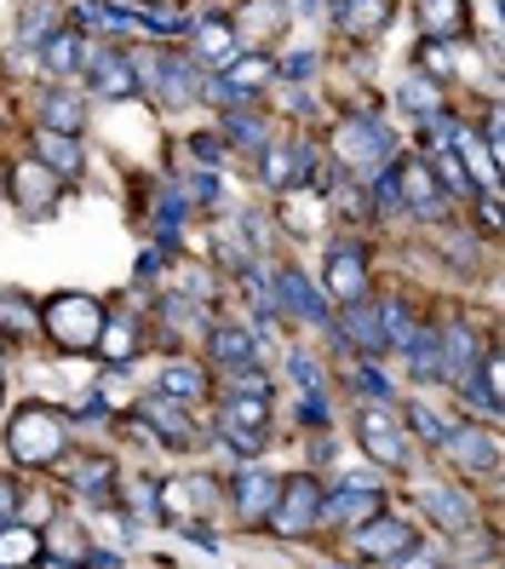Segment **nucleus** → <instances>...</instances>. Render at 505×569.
<instances>
[{
    "mask_svg": "<svg viewBox=\"0 0 505 569\" xmlns=\"http://www.w3.org/2000/svg\"><path fill=\"white\" fill-rule=\"evenodd\" d=\"M41 328L58 351H92L98 346V328H104V306L92 293L70 288V293H52L47 311H41Z\"/></svg>",
    "mask_w": 505,
    "mask_h": 569,
    "instance_id": "nucleus-1",
    "label": "nucleus"
},
{
    "mask_svg": "<svg viewBox=\"0 0 505 569\" xmlns=\"http://www.w3.org/2000/svg\"><path fill=\"white\" fill-rule=\"evenodd\" d=\"M36 558H41V535L29 523H7V529H0V569H23Z\"/></svg>",
    "mask_w": 505,
    "mask_h": 569,
    "instance_id": "nucleus-25",
    "label": "nucleus"
},
{
    "mask_svg": "<svg viewBox=\"0 0 505 569\" xmlns=\"http://www.w3.org/2000/svg\"><path fill=\"white\" fill-rule=\"evenodd\" d=\"M362 443H367V455H374L380 466H408V438H402V426L385 415V409H362Z\"/></svg>",
    "mask_w": 505,
    "mask_h": 569,
    "instance_id": "nucleus-9",
    "label": "nucleus"
},
{
    "mask_svg": "<svg viewBox=\"0 0 505 569\" xmlns=\"http://www.w3.org/2000/svg\"><path fill=\"white\" fill-rule=\"evenodd\" d=\"M431 179H436V184H448V196H459V202H471V196H477V179L465 173V161H459L454 150H436Z\"/></svg>",
    "mask_w": 505,
    "mask_h": 569,
    "instance_id": "nucleus-29",
    "label": "nucleus"
},
{
    "mask_svg": "<svg viewBox=\"0 0 505 569\" xmlns=\"http://www.w3.org/2000/svg\"><path fill=\"white\" fill-rule=\"evenodd\" d=\"M201 92V76H195V63L190 58H161V104L166 110H179V104H190V98Z\"/></svg>",
    "mask_w": 505,
    "mask_h": 569,
    "instance_id": "nucleus-20",
    "label": "nucleus"
},
{
    "mask_svg": "<svg viewBox=\"0 0 505 569\" xmlns=\"http://www.w3.org/2000/svg\"><path fill=\"white\" fill-rule=\"evenodd\" d=\"M139 29H155V36H184V29H190V12L173 7V0H155V7L139 12Z\"/></svg>",
    "mask_w": 505,
    "mask_h": 569,
    "instance_id": "nucleus-34",
    "label": "nucleus"
},
{
    "mask_svg": "<svg viewBox=\"0 0 505 569\" xmlns=\"http://www.w3.org/2000/svg\"><path fill=\"white\" fill-rule=\"evenodd\" d=\"M391 569H436V563H431L425 552H414V547H408V552H402V558H391Z\"/></svg>",
    "mask_w": 505,
    "mask_h": 569,
    "instance_id": "nucleus-44",
    "label": "nucleus"
},
{
    "mask_svg": "<svg viewBox=\"0 0 505 569\" xmlns=\"http://www.w3.org/2000/svg\"><path fill=\"white\" fill-rule=\"evenodd\" d=\"M190 36H195V52L219 63V70H230V58H235V18H201L190 23Z\"/></svg>",
    "mask_w": 505,
    "mask_h": 569,
    "instance_id": "nucleus-17",
    "label": "nucleus"
},
{
    "mask_svg": "<svg viewBox=\"0 0 505 569\" xmlns=\"http://www.w3.org/2000/svg\"><path fill=\"white\" fill-rule=\"evenodd\" d=\"M327 288L340 306H351V299H367V253L362 242H340L327 253Z\"/></svg>",
    "mask_w": 505,
    "mask_h": 569,
    "instance_id": "nucleus-8",
    "label": "nucleus"
},
{
    "mask_svg": "<svg viewBox=\"0 0 505 569\" xmlns=\"http://www.w3.org/2000/svg\"><path fill=\"white\" fill-rule=\"evenodd\" d=\"M311 70H316V52H293V58H287V76H293V81H305Z\"/></svg>",
    "mask_w": 505,
    "mask_h": 569,
    "instance_id": "nucleus-42",
    "label": "nucleus"
},
{
    "mask_svg": "<svg viewBox=\"0 0 505 569\" xmlns=\"http://www.w3.org/2000/svg\"><path fill=\"white\" fill-rule=\"evenodd\" d=\"M396 190H402V202H408L420 219H436V213H443V184L431 179L425 161H414V156L402 161V167H396Z\"/></svg>",
    "mask_w": 505,
    "mask_h": 569,
    "instance_id": "nucleus-12",
    "label": "nucleus"
},
{
    "mask_svg": "<svg viewBox=\"0 0 505 569\" xmlns=\"http://www.w3.org/2000/svg\"><path fill=\"white\" fill-rule=\"evenodd\" d=\"M420 507L443 523V529H471V507H465V495L443 489V483H420Z\"/></svg>",
    "mask_w": 505,
    "mask_h": 569,
    "instance_id": "nucleus-21",
    "label": "nucleus"
},
{
    "mask_svg": "<svg viewBox=\"0 0 505 569\" xmlns=\"http://www.w3.org/2000/svg\"><path fill=\"white\" fill-rule=\"evenodd\" d=\"M471 29L465 0H420V36L425 41H454Z\"/></svg>",
    "mask_w": 505,
    "mask_h": 569,
    "instance_id": "nucleus-14",
    "label": "nucleus"
},
{
    "mask_svg": "<svg viewBox=\"0 0 505 569\" xmlns=\"http://www.w3.org/2000/svg\"><path fill=\"white\" fill-rule=\"evenodd\" d=\"M311 161H316V150H305V144H264V184L287 196L311 179Z\"/></svg>",
    "mask_w": 505,
    "mask_h": 569,
    "instance_id": "nucleus-10",
    "label": "nucleus"
},
{
    "mask_svg": "<svg viewBox=\"0 0 505 569\" xmlns=\"http://www.w3.org/2000/svg\"><path fill=\"white\" fill-rule=\"evenodd\" d=\"M139 415H144V420H155V438H161V443H173V449L195 443V431L184 426L179 403H166V397H150V403H139Z\"/></svg>",
    "mask_w": 505,
    "mask_h": 569,
    "instance_id": "nucleus-23",
    "label": "nucleus"
},
{
    "mask_svg": "<svg viewBox=\"0 0 505 569\" xmlns=\"http://www.w3.org/2000/svg\"><path fill=\"white\" fill-rule=\"evenodd\" d=\"M443 340H448V362L436 368V375L454 380V386L465 391V386H471V362H477V333H471V328H448Z\"/></svg>",
    "mask_w": 505,
    "mask_h": 569,
    "instance_id": "nucleus-22",
    "label": "nucleus"
},
{
    "mask_svg": "<svg viewBox=\"0 0 505 569\" xmlns=\"http://www.w3.org/2000/svg\"><path fill=\"white\" fill-rule=\"evenodd\" d=\"M340 328H345V340H351L356 351H385L380 306H367V299H351V306H345V317H340Z\"/></svg>",
    "mask_w": 505,
    "mask_h": 569,
    "instance_id": "nucleus-18",
    "label": "nucleus"
},
{
    "mask_svg": "<svg viewBox=\"0 0 505 569\" xmlns=\"http://www.w3.org/2000/svg\"><path fill=\"white\" fill-rule=\"evenodd\" d=\"M36 156L52 167V173H63V179H75L81 173V144L70 139V132H41V139H36Z\"/></svg>",
    "mask_w": 505,
    "mask_h": 569,
    "instance_id": "nucleus-24",
    "label": "nucleus"
},
{
    "mask_svg": "<svg viewBox=\"0 0 505 569\" xmlns=\"http://www.w3.org/2000/svg\"><path fill=\"white\" fill-rule=\"evenodd\" d=\"M380 512V489H356V483H340L333 495H322L316 507V523H333V529H356Z\"/></svg>",
    "mask_w": 505,
    "mask_h": 569,
    "instance_id": "nucleus-6",
    "label": "nucleus"
},
{
    "mask_svg": "<svg viewBox=\"0 0 505 569\" xmlns=\"http://www.w3.org/2000/svg\"><path fill=\"white\" fill-rule=\"evenodd\" d=\"M333 150H340V161L356 167V173H374V167L391 156V132L374 121V110H351L340 127H333Z\"/></svg>",
    "mask_w": 505,
    "mask_h": 569,
    "instance_id": "nucleus-3",
    "label": "nucleus"
},
{
    "mask_svg": "<svg viewBox=\"0 0 505 569\" xmlns=\"http://www.w3.org/2000/svg\"><path fill=\"white\" fill-rule=\"evenodd\" d=\"M213 351H219V362H253V340H248V333L242 328H219L213 333Z\"/></svg>",
    "mask_w": 505,
    "mask_h": 569,
    "instance_id": "nucleus-36",
    "label": "nucleus"
},
{
    "mask_svg": "<svg viewBox=\"0 0 505 569\" xmlns=\"http://www.w3.org/2000/svg\"><path fill=\"white\" fill-rule=\"evenodd\" d=\"M0 322H12L18 333H36V311H29L18 293H12V299H0Z\"/></svg>",
    "mask_w": 505,
    "mask_h": 569,
    "instance_id": "nucleus-39",
    "label": "nucleus"
},
{
    "mask_svg": "<svg viewBox=\"0 0 505 569\" xmlns=\"http://www.w3.org/2000/svg\"><path fill=\"white\" fill-rule=\"evenodd\" d=\"M41 116H47V132H70V139H75V132H81V104H75V98L70 92H47V104H41Z\"/></svg>",
    "mask_w": 505,
    "mask_h": 569,
    "instance_id": "nucleus-32",
    "label": "nucleus"
},
{
    "mask_svg": "<svg viewBox=\"0 0 505 569\" xmlns=\"http://www.w3.org/2000/svg\"><path fill=\"white\" fill-rule=\"evenodd\" d=\"M75 18L87 29H104V36H132V29H139V12H121V7H110V0H81Z\"/></svg>",
    "mask_w": 505,
    "mask_h": 569,
    "instance_id": "nucleus-26",
    "label": "nucleus"
},
{
    "mask_svg": "<svg viewBox=\"0 0 505 569\" xmlns=\"http://www.w3.org/2000/svg\"><path fill=\"white\" fill-rule=\"evenodd\" d=\"M276 288H282V299H287V306H293L299 317L327 322V306H322V299H316V288H311L305 277H299V271H282V277H276Z\"/></svg>",
    "mask_w": 505,
    "mask_h": 569,
    "instance_id": "nucleus-28",
    "label": "nucleus"
},
{
    "mask_svg": "<svg viewBox=\"0 0 505 569\" xmlns=\"http://www.w3.org/2000/svg\"><path fill=\"white\" fill-rule=\"evenodd\" d=\"M81 36H70V29H58L52 41H41V63H47V76H70L75 63H81Z\"/></svg>",
    "mask_w": 505,
    "mask_h": 569,
    "instance_id": "nucleus-30",
    "label": "nucleus"
},
{
    "mask_svg": "<svg viewBox=\"0 0 505 569\" xmlns=\"http://www.w3.org/2000/svg\"><path fill=\"white\" fill-rule=\"evenodd\" d=\"M161 397H166V403H195V397H208V375H201V368L190 362H173V368H166V375H161Z\"/></svg>",
    "mask_w": 505,
    "mask_h": 569,
    "instance_id": "nucleus-27",
    "label": "nucleus"
},
{
    "mask_svg": "<svg viewBox=\"0 0 505 569\" xmlns=\"http://www.w3.org/2000/svg\"><path fill=\"white\" fill-rule=\"evenodd\" d=\"M408 420L420 426V438H425V443H443V426H436V415H431V409H420V403H414V409H408Z\"/></svg>",
    "mask_w": 505,
    "mask_h": 569,
    "instance_id": "nucleus-41",
    "label": "nucleus"
},
{
    "mask_svg": "<svg viewBox=\"0 0 505 569\" xmlns=\"http://www.w3.org/2000/svg\"><path fill=\"white\" fill-rule=\"evenodd\" d=\"M75 489H98V495H110V460H75V472H70Z\"/></svg>",
    "mask_w": 505,
    "mask_h": 569,
    "instance_id": "nucleus-37",
    "label": "nucleus"
},
{
    "mask_svg": "<svg viewBox=\"0 0 505 569\" xmlns=\"http://www.w3.org/2000/svg\"><path fill=\"white\" fill-rule=\"evenodd\" d=\"M139 346H144V333H139V322H132V317H104V328H98V357H104V362H132V357H139Z\"/></svg>",
    "mask_w": 505,
    "mask_h": 569,
    "instance_id": "nucleus-16",
    "label": "nucleus"
},
{
    "mask_svg": "<svg viewBox=\"0 0 505 569\" xmlns=\"http://www.w3.org/2000/svg\"><path fill=\"white\" fill-rule=\"evenodd\" d=\"M391 23V0H340V29L356 41L380 36V29Z\"/></svg>",
    "mask_w": 505,
    "mask_h": 569,
    "instance_id": "nucleus-19",
    "label": "nucleus"
},
{
    "mask_svg": "<svg viewBox=\"0 0 505 569\" xmlns=\"http://www.w3.org/2000/svg\"><path fill=\"white\" fill-rule=\"evenodd\" d=\"M356 547L374 558V563H391V558H402V552L414 547V523L408 518H374V523H362Z\"/></svg>",
    "mask_w": 505,
    "mask_h": 569,
    "instance_id": "nucleus-11",
    "label": "nucleus"
},
{
    "mask_svg": "<svg viewBox=\"0 0 505 569\" xmlns=\"http://www.w3.org/2000/svg\"><path fill=\"white\" fill-rule=\"evenodd\" d=\"M230 139H235V144H248V150H264V121H253V116H230Z\"/></svg>",
    "mask_w": 505,
    "mask_h": 569,
    "instance_id": "nucleus-38",
    "label": "nucleus"
},
{
    "mask_svg": "<svg viewBox=\"0 0 505 569\" xmlns=\"http://www.w3.org/2000/svg\"><path fill=\"white\" fill-rule=\"evenodd\" d=\"M443 449H448L459 466H471V472H494V466H499L494 438H488V431H477V426H465V431H443Z\"/></svg>",
    "mask_w": 505,
    "mask_h": 569,
    "instance_id": "nucleus-15",
    "label": "nucleus"
},
{
    "mask_svg": "<svg viewBox=\"0 0 505 569\" xmlns=\"http://www.w3.org/2000/svg\"><path fill=\"white\" fill-rule=\"evenodd\" d=\"M402 104H408L414 116H436V110H443V87H436L431 76H408V81H402Z\"/></svg>",
    "mask_w": 505,
    "mask_h": 569,
    "instance_id": "nucleus-33",
    "label": "nucleus"
},
{
    "mask_svg": "<svg viewBox=\"0 0 505 569\" xmlns=\"http://www.w3.org/2000/svg\"><path fill=\"white\" fill-rule=\"evenodd\" d=\"M356 380H362V391H374V397H385V391H391V386H385V375H380V368H362Z\"/></svg>",
    "mask_w": 505,
    "mask_h": 569,
    "instance_id": "nucleus-45",
    "label": "nucleus"
},
{
    "mask_svg": "<svg viewBox=\"0 0 505 569\" xmlns=\"http://www.w3.org/2000/svg\"><path fill=\"white\" fill-rule=\"evenodd\" d=\"M92 63H87V76H92V92L98 98H110V104H121V98H132L139 92V70H132V58L127 52H87Z\"/></svg>",
    "mask_w": 505,
    "mask_h": 569,
    "instance_id": "nucleus-7",
    "label": "nucleus"
},
{
    "mask_svg": "<svg viewBox=\"0 0 505 569\" xmlns=\"http://www.w3.org/2000/svg\"><path fill=\"white\" fill-rule=\"evenodd\" d=\"M271 76H276V70H271V58H230V92H235V98L259 92Z\"/></svg>",
    "mask_w": 505,
    "mask_h": 569,
    "instance_id": "nucleus-31",
    "label": "nucleus"
},
{
    "mask_svg": "<svg viewBox=\"0 0 505 569\" xmlns=\"http://www.w3.org/2000/svg\"><path fill=\"white\" fill-rule=\"evenodd\" d=\"M7 455L18 466H52L63 455V415H52L47 403H23L7 426Z\"/></svg>",
    "mask_w": 505,
    "mask_h": 569,
    "instance_id": "nucleus-2",
    "label": "nucleus"
},
{
    "mask_svg": "<svg viewBox=\"0 0 505 569\" xmlns=\"http://www.w3.org/2000/svg\"><path fill=\"white\" fill-rule=\"evenodd\" d=\"M316 507H322V489L311 472H299L276 489V507H271V523L276 535H287V541H299V535H311L316 529Z\"/></svg>",
    "mask_w": 505,
    "mask_h": 569,
    "instance_id": "nucleus-4",
    "label": "nucleus"
},
{
    "mask_svg": "<svg viewBox=\"0 0 505 569\" xmlns=\"http://www.w3.org/2000/svg\"><path fill=\"white\" fill-rule=\"evenodd\" d=\"M7 179H12V196H18L23 213H47V202L58 196V173H52L41 156H18Z\"/></svg>",
    "mask_w": 505,
    "mask_h": 569,
    "instance_id": "nucleus-5",
    "label": "nucleus"
},
{
    "mask_svg": "<svg viewBox=\"0 0 505 569\" xmlns=\"http://www.w3.org/2000/svg\"><path fill=\"white\" fill-rule=\"evenodd\" d=\"M184 150H195V161H208V167H219V161H224V144L213 139V132H201V139H190Z\"/></svg>",
    "mask_w": 505,
    "mask_h": 569,
    "instance_id": "nucleus-40",
    "label": "nucleus"
},
{
    "mask_svg": "<svg viewBox=\"0 0 505 569\" xmlns=\"http://www.w3.org/2000/svg\"><path fill=\"white\" fill-rule=\"evenodd\" d=\"M276 489H282V478H271V472H235V518H271V507H276Z\"/></svg>",
    "mask_w": 505,
    "mask_h": 569,
    "instance_id": "nucleus-13",
    "label": "nucleus"
},
{
    "mask_svg": "<svg viewBox=\"0 0 505 569\" xmlns=\"http://www.w3.org/2000/svg\"><path fill=\"white\" fill-rule=\"evenodd\" d=\"M12 512H18V483L0 478V518H12Z\"/></svg>",
    "mask_w": 505,
    "mask_h": 569,
    "instance_id": "nucleus-43",
    "label": "nucleus"
},
{
    "mask_svg": "<svg viewBox=\"0 0 505 569\" xmlns=\"http://www.w3.org/2000/svg\"><path fill=\"white\" fill-rule=\"evenodd\" d=\"M63 29V18H58V0H36V7L23 12V41H52Z\"/></svg>",
    "mask_w": 505,
    "mask_h": 569,
    "instance_id": "nucleus-35",
    "label": "nucleus"
}]
</instances>
